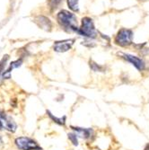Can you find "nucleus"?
Segmentation results:
<instances>
[{
	"label": "nucleus",
	"instance_id": "obj_3",
	"mask_svg": "<svg viewBox=\"0 0 149 150\" xmlns=\"http://www.w3.org/2000/svg\"><path fill=\"white\" fill-rule=\"evenodd\" d=\"M78 33L85 37L88 38H95L96 37V30L94 28L93 22L89 17H85L82 19V26L79 28Z\"/></svg>",
	"mask_w": 149,
	"mask_h": 150
},
{
	"label": "nucleus",
	"instance_id": "obj_5",
	"mask_svg": "<svg viewBox=\"0 0 149 150\" xmlns=\"http://www.w3.org/2000/svg\"><path fill=\"white\" fill-rule=\"evenodd\" d=\"M0 121H1L2 129H5L10 132H15L16 130L17 126L16 122L10 116L6 115L2 111H0Z\"/></svg>",
	"mask_w": 149,
	"mask_h": 150
},
{
	"label": "nucleus",
	"instance_id": "obj_6",
	"mask_svg": "<svg viewBox=\"0 0 149 150\" xmlns=\"http://www.w3.org/2000/svg\"><path fill=\"white\" fill-rule=\"evenodd\" d=\"M119 54L120 56H122V58L125 59L127 61L130 62L137 69H138L140 71L144 70L145 65V62L143 61V59H139L138 57L130 55V54H126V53H119Z\"/></svg>",
	"mask_w": 149,
	"mask_h": 150
},
{
	"label": "nucleus",
	"instance_id": "obj_10",
	"mask_svg": "<svg viewBox=\"0 0 149 150\" xmlns=\"http://www.w3.org/2000/svg\"><path fill=\"white\" fill-rule=\"evenodd\" d=\"M22 62H23V60H22V59H17V60H16V61L12 62V63L10 64V67L7 69V70L3 74V77H4V78H6V79L10 78L12 70H13V69H16V67H20V66L22 65Z\"/></svg>",
	"mask_w": 149,
	"mask_h": 150
},
{
	"label": "nucleus",
	"instance_id": "obj_17",
	"mask_svg": "<svg viewBox=\"0 0 149 150\" xmlns=\"http://www.w3.org/2000/svg\"><path fill=\"white\" fill-rule=\"evenodd\" d=\"M144 150H149V144L148 145H146V146L145 147V149Z\"/></svg>",
	"mask_w": 149,
	"mask_h": 150
},
{
	"label": "nucleus",
	"instance_id": "obj_11",
	"mask_svg": "<svg viewBox=\"0 0 149 150\" xmlns=\"http://www.w3.org/2000/svg\"><path fill=\"white\" fill-rule=\"evenodd\" d=\"M47 113H48V115L49 116V118L54 121V122H56L57 124H59V125H62V126H64L65 125V123H66V116H64V117H62V118H58V117H56V116H54L49 111H47Z\"/></svg>",
	"mask_w": 149,
	"mask_h": 150
},
{
	"label": "nucleus",
	"instance_id": "obj_14",
	"mask_svg": "<svg viewBox=\"0 0 149 150\" xmlns=\"http://www.w3.org/2000/svg\"><path fill=\"white\" fill-rule=\"evenodd\" d=\"M62 1L63 0H49V6L52 10H54L60 5Z\"/></svg>",
	"mask_w": 149,
	"mask_h": 150
},
{
	"label": "nucleus",
	"instance_id": "obj_18",
	"mask_svg": "<svg viewBox=\"0 0 149 150\" xmlns=\"http://www.w3.org/2000/svg\"><path fill=\"white\" fill-rule=\"evenodd\" d=\"M3 144V140H2V138L0 137V145H2Z\"/></svg>",
	"mask_w": 149,
	"mask_h": 150
},
{
	"label": "nucleus",
	"instance_id": "obj_13",
	"mask_svg": "<svg viewBox=\"0 0 149 150\" xmlns=\"http://www.w3.org/2000/svg\"><path fill=\"white\" fill-rule=\"evenodd\" d=\"M90 67L91 69L93 70V71H100V72H103V67L102 66H99L98 64H96L95 62L93 61H90Z\"/></svg>",
	"mask_w": 149,
	"mask_h": 150
},
{
	"label": "nucleus",
	"instance_id": "obj_16",
	"mask_svg": "<svg viewBox=\"0 0 149 150\" xmlns=\"http://www.w3.org/2000/svg\"><path fill=\"white\" fill-rule=\"evenodd\" d=\"M68 139H70V141L73 143V145L77 146L78 145V141H77V136L76 133H68Z\"/></svg>",
	"mask_w": 149,
	"mask_h": 150
},
{
	"label": "nucleus",
	"instance_id": "obj_12",
	"mask_svg": "<svg viewBox=\"0 0 149 150\" xmlns=\"http://www.w3.org/2000/svg\"><path fill=\"white\" fill-rule=\"evenodd\" d=\"M67 5L73 11H78V0H67Z\"/></svg>",
	"mask_w": 149,
	"mask_h": 150
},
{
	"label": "nucleus",
	"instance_id": "obj_1",
	"mask_svg": "<svg viewBox=\"0 0 149 150\" xmlns=\"http://www.w3.org/2000/svg\"><path fill=\"white\" fill-rule=\"evenodd\" d=\"M57 20L58 23L66 31L78 32L79 30L77 28V21L76 16L68 11L66 10L60 11L57 16Z\"/></svg>",
	"mask_w": 149,
	"mask_h": 150
},
{
	"label": "nucleus",
	"instance_id": "obj_19",
	"mask_svg": "<svg viewBox=\"0 0 149 150\" xmlns=\"http://www.w3.org/2000/svg\"><path fill=\"white\" fill-rule=\"evenodd\" d=\"M0 129H2V125H1V121H0Z\"/></svg>",
	"mask_w": 149,
	"mask_h": 150
},
{
	"label": "nucleus",
	"instance_id": "obj_2",
	"mask_svg": "<svg viewBox=\"0 0 149 150\" xmlns=\"http://www.w3.org/2000/svg\"><path fill=\"white\" fill-rule=\"evenodd\" d=\"M15 143L21 150H42L35 140L28 137H19L16 139Z\"/></svg>",
	"mask_w": 149,
	"mask_h": 150
},
{
	"label": "nucleus",
	"instance_id": "obj_8",
	"mask_svg": "<svg viewBox=\"0 0 149 150\" xmlns=\"http://www.w3.org/2000/svg\"><path fill=\"white\" fill-rule=\"evenodd\" d=\"M71 129L76 132V136L78 137L85 139H91L93 136V130L92 129H84V128H79V127H73L71 126Z\"/></svg>",
	"mask_w": 149,
	"mask_h": 150
},
{
	"label": "nucleus",
	"instance_id": "obj_15",
	"mask_svg": "<svg viewBox=\"0 0 149 150\" xmlns=\"http://www.w3.org/2000/svg\"><path fill=\"white\" fill-rule=\"evenodd\" d=\"M8 59V55H6L4 56V58L0 60V76H1L4 69H5V67H6V61Z\"/></svg>",
	"mask_w": 149,
	"mask_h": 150
},
{
	"label": "nucleus",
	"instance_id": "obj_9",
	"mask_svg": "<svg viewBox=\"0 0 149 150\" xmlns=\"http://www.w3.org/2000/svg\"><path fill=\"white\" fill-rule=\"evenodd\" d=\"M34 22L36 23V24L40 27V28H42L45 31H50L51 30L52 23H51L50 20L45 16H40L35 18Z\"/></svg>",
	"mask_w": 149,
	"mask_h": 150
},
{
	"label": "nucleus",
	"instance_id": "obj_4",
	"mask_svg": "<svg viewBox=\"0 0 149 150\" xmlns=\"http://www.w3.org/2000/svg\"><path fill=\"white\" fill-rule=\"evenodd\" d=\"M133 39V33L131 30L129 29H121L118 33L115 38V42L116 44L121 46V47H126L131 44Z\"/></svg>",
	"mask_w": 149,
	"mask_h": 150
},
{
	"label": "nucleus",
	"instance_id": "obj_7",
	"mask_svg": "<svg viewBox=\"0 0 149 150\" xmlns=\"http://www.w3.org/2000/svg\"><path fill=\"white\" fill-rule=\"evenodd\" d=\"M74 43V40H65L54 43V50L58 52H66L69 50Z\"/></svg>",
	"mask_w": 149,
	"mask_h": 150
}]
</instances>
